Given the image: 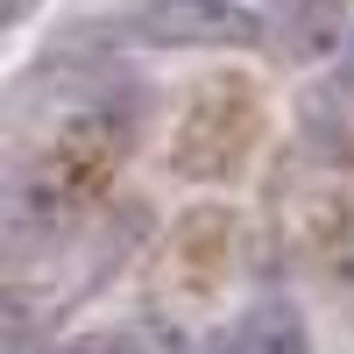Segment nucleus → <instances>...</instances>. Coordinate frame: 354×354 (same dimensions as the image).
<instances>
[{
    "instance_id": "obj_3",
    "label": "nucleus",
    "mask_w": 354,
    "mask_h": 354,
    "mask_svg": "<svg viewBox=\"0 0 354 354\" xmlns=\"http://www.w3.org/2000/svg\"><path fill=\"white\" fill-rule=\"evenodd\" d=\"M248 354H305V319L298 305H262L248 319Z\"/></svg>"
},
{
    "instance_id": "obj_4",
    "label": "nucleus",
    "mask_w": 354,
    "mask_h": 354,
    "mask_svg": "<svg viewBox=\"0 0 354 354\" xmlns=\"http://www.w3.org/2000/svg\"><path fill=\"white\" fill-rule=\"evenodd\" d=\"M64 354H135V340H113V333H106V340H78V347H64Z\"/></svg>"
},
{
    "instance_id": "obj_5",
    "label": "nucleus",
    "mask_w": 354,
    "mask_h": 354,
    "mask_svg": "<svg viewBox=\"0 0 354 354\" xmlns=\"http://www.w3.org/2000/svg\"><path fill=\"white\" fill-rule=\"evenodd\" d=\"M340 78H347V93H354V28H347V43H340Z\"/></svg>"
},
{
    "instance_id": "obj_1",
    "label": "nucleus",
    "mask_w": 354,
    "mask_h": 354,
    "mask_svg": "<svg viewBox=\"0 0 354 354\" xmlns=\"http://www.w3.org/2000/svg\"><path fill=\"white\" fill-rule=\"evenodd\" d=\"M262 28L270 21L241 0H149L135 15V36L170 43V50H255Z\"/></svg>"
},
{
    "instance_id": "obj_2",
    "label": "nucleus",
    "mask_w": 354,
    "mask_h": 354,
    "mask_svg": "<svg viewBox=\"0 0 354 354\" xmlns=\"http://www.w3.org/2000/svg\"><path fill=\"white\" fill-rule=\"evenodd\" d=\"M270 21H277V36L290 57H326L340 50V0H270Z\"/></svg>"
}]
</instances>
